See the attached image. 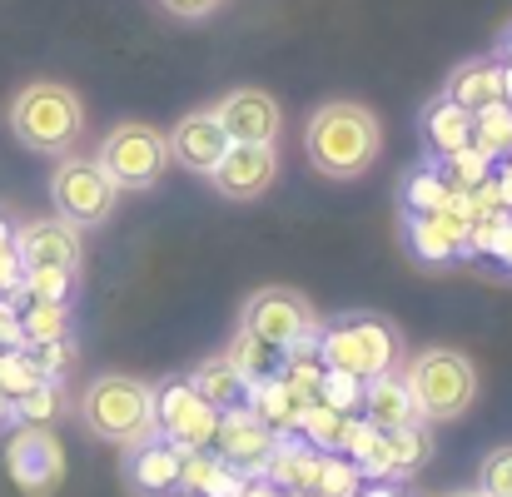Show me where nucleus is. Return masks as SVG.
I'll use <instances>...</instances> for the list:
<instances>
[{
    "label": "nucleus",
    "instance_id": "f257e3e1",
    "mask_svg": "<svg viewBox=\"0 0 512 497\" xmlns=\"http://www.w3.org/2000/svg\"><path fill=\"white\" fill-rule=\"evenodd\" d=\"M309 165L324 179H358L363 169L378 160L383 150V130L378 115L358 100H329L309 115Z\"/></svg>",
    "mask_w": 512,
    "mask_h": 497
},
{
    "label": "nucleus",
    "instance_id": "f03ea898",
    "mask_svg": "<svg viewBox=\"0 0 512 497\" xmlns=\"http://www.w3.org/2000/svg\"><path fill=\"white\" fill-rule=\"evenodd\" d=\"M80 423L95 438H105V443L135 448V443L160 433V423H155V388L130 378V373H100L80 393Z\"/></svg>",
    "mask_w": 512,
    "mask_h": 497
},
{
    "label": "nucleus",
    "instance_id": "7ed1b4c3",
    "mask_svg": "<svg viewBox=\"0 0 512 497\" xmlns=\"http://www.w3.org/2000/svg\"><path fill=\"white\" fill-rule=\"evenodd\" d=\"M10 135L35 150V155H70L80 130H85V105L70 85L55 80H30L15 100H10Z\"/></svg>",
    "mask_w": 512,
    "mask_h": 497
},
{
    "label": "nucleus",
    "instance_id": "20e7f679",
    "mask_svg": "<svg viewBox=\"0 0 512 497\" xmlns=\"http://www.w3.org/2000/svg\"><path fill=\"white\" fill-rule=\"evenodd\" d=\"M408 393H413V408H418V423H453L473 408L478 398V368L468 353L458 348H423L408 373H403Z\"/></svg>",
    "mask_w": 512,
    "mask_h": 497
},
{
    "label": "nucleus",
    "instance_id": "39448f33",
    "mask_svg": "<svg viewBox=\"0 0 512 497\" xmlns=\"http://www.w3.org/2000/svg\"><path fill=\"white\" fill-rule=\"evenodd\" d=\"M319 358L324 368L348 373V378H383L398 363V333L378 319H343L319 333Z\"/></svg>",
    "mask_w": 512,
    "mask_h": 497
},
{
    "label": "nucleus",
    "instance_id": "423d86ee",
    "mask_svg": "<svg viewBox=\"0 0 512 497\" xmlns=\"http://www.w3.org/2000/svg\"><path fill=\"white\" fill-rule=\"evenodd\" d=\"M239 329L254 333L259 343L289 353L299 343H319V314L304 294L294 289H259L249 294V304L239 309Z\"/></svg>",
    "mask_w": 512,
    "mask_h": 497
},
{
    "label": "nucleus",
    "instance_id": "0eeeda50",
    "mask_svg": "<svg viewBox=\"0 0 512 497\" xmlns=\"http://www.w3.org/2000/svg\"><path fill=\"white\" fill-rule=\"evenodd\" d=\"M165 165H170V140L145 120L115 125L100 145V169L115 179V189H150Z\"/></svg>",
    "mask_w": 512,
    "mask_h": 497
},
{
    "label": "nucleus",
    "instance_id": "6e6552de",
    "mask_svg": "<svg viewBox=\"0 0 512 497\" xmlns=\"http://www.w3.org/2000/svg\"><path fill=\"white\" fill-rule=\"evenodd\" d=\"M115 179L100 169V160H80V155H65L55 174H50V199H55V214L75 229L85 224H100L110 219L115 209Z\"/></svg>",
    "mask_w": 512,
    "mask_h": 497
},
{
    "label": "nucleus",
    "instance_id": "1a4fd4ad",
    "mask_svg": "<svg viewBox=\"0 0 512 497\" xmlns=\"http://www.w3.org/2000/svg\"><path fill=\"white\" fill-rule=\"evenodd\" d=\"M155 423H160V438H170L179 448H214V433H219V408L189 383V378H170L155 388Z\"/></svg>",
    "mask_w": 512,
    "mask_h": 497
},
{
    "label": "nucleus",
    "instance_id": "9d476101",
    "mask_svg": "<svg viewBox=\"0 0 512 497\" xmlns=\"http://www.w3.org/2000/svg\"><path fill=\"white\" fill-rule=\"evenodd\" d=\"M5 468H10V478H15L20 493L50 497L65 483V448H60V438H55L50 428L25 423V428L10 438V448H5Z\"/></svg>",
    "mask_w": 512,
    "mask_h": 497
},
{
    "label": "nucleus",
    "instance_id": "9b49d317",
    "mask_svg": "<svg viewBox=\"0 0 512 497\" xmlns=\"http://www.w3.org/2000/svg\"><path fill=\"white\" fill-rule=\"evenodd\" d=\"M274 443H279V433L254 413V408H224L219 413V433H214V453H219V463L224 468H234V473H244V478H264V468H269V458H274Z\"/></svg>",
    "mask_w": 512,
    "mask_h": 497
},
{
    "label": "nucleus",
    "instance_id": "f8f14e48",
    "mask_svg": "<svg viewBox=\"0 0 512 497\" xmlns=\"http://www.w3.org/2000/svg\"><path fill=\"white\" fill-rule=\"evenodd\" d=\"M214 120L224 125L229 145H274L279 130H284V110L269 90H229L219 105H214Z\"/></svg>",
    "mask_w": 512,
    "mask_h": 497
},
{
    "label": "nucleus",
    "instance_id": "ddd939ff",
    "mask_svg": "<svg viewBox=\"0 0 512 497\" xmlns=\"http://www.w3.org/2000/svg\"><path fill=\"white\" fill-rule=\"evenodd\" d=\"M15 259L20 269H80V229L65 219H35L15 229Z\"/></svg>",
    "mask_w": 512,
    "mask_h": 497
},
{
    "label": "nucleus",
    "instance_id": "4468645a",
    "mask_svg": "<svg viewBox=\"0 0 512 497\" xmlns=\"http://www.w3.org/2000/svg\"><path fill=\"white\" fill-rule=\"evenodd\" d=\"M184 453L189 448H179V443L160 438V433L135 443L130 458H125V483L140 497H174L179 493V473H184Z\"/></svg>",
    "mask_w": 512,
    "mask_h": 497
},
{
    "label": "nucleus",
    "instance_id": "2eb2a0df",
    "mask_svg": "<svg viewBox=\"0 0 512 497\" xmlns=\"http://www.w3.org/2000/svg\"><path fill=\"white\" fill-rule=\"evenodd\" d=\"M165 140H170V160H179L189 174H204V179H209V174L219 169V160L229 155V135H224V125L214 120V110L184 115Z\"/></svg>",
    "mask_w": 512,
    "mask_h": 497
},
{
    "label": "nucleus",
    "instance_id": "dca6fc26",
    "mask_svg": "<svg viewBox=\"0 0 512 497\" xmlns=\"http://www.w3.org/2000/svg\"><path fill=\"white\" fill-rule=\"evenodd\" d=\"M274 174H279L274 145H229V155L219 160L209 179L224 199H259L274 184Z\"/></svg>",
    "mask_w": 512,
    "mask_h": 497
},
{
    "label": "nucleus",
    "instance_id": "f3484780",
    "mask_svg": "<svg viewBox=\"0 0 512 497\" xmlns=\"http://www.w3.org/2000/svg\"><path fill=\"white\" fill-rule=\"evenodd\" d=\"M319 473H324V453L309 438H279L264 468V478L279 493H319Z\"/></svg>",
    "mask_w": 512,
    "mask_h": 497
},
{
    "label": "nucleus",
    "instance_id": "a211bd4d",
    "mask_svg": "<svg viewBox=\"0 0 512 497\" xmlns=\"http://www.w3.org/2000/svg\"><path fill=\"white\" fill-rule=\"evenodd\" d=\"M363 418L378 428V433H393V428H408L418 423V408H413V393L398 373H383V378H368L363 383Z\"/></svg>",
    "mask_w": 512,
    "mask_h": 497
},
{
    "label": "nucleus",
    "instance_id": "6ab92c4d",
    "mask_svg": "<svg viewBox=\"0 0 512 497\" xmlns=\"http://www.w3.org/2000/svg\"><path fill=\"white\" fill-rule=\"evenodd\" d=\"M443 100L463 105L468 115L498 105L503 100V60H468V65H458L448 75V85H443Z\"/></svg>",
    "mask_w": 512,
    "mask_h": 497
},
{
    "label": "nucleus",
    "instance_id": "aec40b11",
    "mask_svg": "<svg viewBox=\"0 0 512 497\" xmlns=\"http://www.w3.org/2000/svg\"><path fill=\"white\" fill-rule=\"evenodd\" d=\"M423 135H428V150L438 160H448V155L473 145V115L463 105H453V100H433L428 115H423Z\"/></svg>",
    "mask_w": 512,
    "mask_h": 497
},
{
    "label": "nucleus",
    "instance_id": "412c9836",
    "mask_svg": "<svg viewBox=\"0 0 512 497\" xmlns=\"http://www.w3.org/2000/svg\"><path fill=\"white\" fill-rule=\"evenodd\" d=\"M249 408H254L274 433H289V428H299V413H304L309 403H299V398L284 388V378L274 373V378H264V383H249Z\"/></svg>",
    "mask_w": 512,
    "mask_h": 497
},
{
    "label": "nucleus",
    "instance_id": "4be33fe9",
    "mask_svg": "<svg viewBox=\"0 0 512 497\" xmlns=\"http://www.w3.org/2000/svg\"><path fill=\"white\" fill-rule=\"evenodd\" d=\"M189 383H194L219 413H224V408H239V398L249 393V383H244V373L229 363V353H224V358H204V363L194 368Z\"/></svg>",
    "mask_w": 512,
    "mask_h": 497
},
{
    "label": "nucleus",
    "instance_id": "5701e85b",
    "mask_svg": "<svg viewBox=\"0 0 512 497\" xmlns=\"http://www.w3.org/2000/svg\"><path fill=\"white\" fill-rule=\"evenodd\" d=\"M473 150H483L488 160H508L512 155V105L498 100L488 110L473 115Z\"/></svg>",
    "mask_w": 512,
    "mask_h": 497
},
{
    "label": "nucleus",
    "instance_id": "b1692460",
    "mask_svg": "<svg viewBox=\"0 0 512 497\" xmlns=\"http://www.w3.org/2000/svg\"><path fill=\"white\" fill-rule=\"evenodd\" d=\"M299 433H304L319 453H339L343 433H348V413H339V408H329V403L314 398V403L299 413Z\"/></svg>",
    "mask_w": 512,
    "mask_h": 497
},
{
    "label": "nucleus",
    "instance_id": "393cba45",
    "mask_svg": "<svg viewBox=\"0 0 512 497\" xmlns=\"http://www.w3.org/2000/svg\"><path fill=\"white\" fill-rule=\"evenodd\" d=\"M458 194L448 189V179L438 174V169H413L408 179H403V204H408V214H438V209H448Z\"/></svg>",
    "mask_w": 512,
    "mask_h": 497
},
{
    "label": "nucleus",
    "instance_id": "a878e982",
    "mask_svg": "<svg viewBox=\"0 0 512 497\" xmlns=\"http://www.w3.org/2000/svg\"><path fill=\"white\" fill-rule=\"evenodd\" d=\"M279 348H269V343H259L254 333L239 329V338H234V348H229V363L244 373V383H264V378H274L279 373Z\"/></svg>",
    "mask_w": 512,
    "mask_h": 497
},
{
    "label": "nucleus",
    "instance_id": "bb28decb",
    "mask_svg": "<svg viewBox=\"0 0 512 497\" xmlns=\"http://www.w3.org/2000/svg\"><path fill=\"white\" fill-rule=\"evenodd\" d=\"M488 169H493V160H488L483 150H473V145H468V150L448 155L438 174L448 179V189H453V194H473V189H478V184L488 179Z\"/></svg>",
    "mask_w": 512,
    "mask_h": 497
},
{
    "label": "nucleus",
    "instance_id": "cd10ccee",
    "mask_svg": "<svg viewBox=\"0 0 512 497\" xmlns=\"http://www.w3.org/2000/svg\"><path fill=\"white\" fill-rule=\"evenodd\" d=\"M423 453H428V438H423V428H418V423H408V428H393V433H388L393 478H408V473L423 463Z\"/></svg>",
    "mask_w": 512,
    "mask_h": 497
},
{
    "label": "nucleus",
    "instance_id": "c85d7f7f",
    "mask_svg": "<svg viewBox=\"0 0 512 497\" xmlns=\"http://www.w3.org/2000/svg\"><path fill=\"white\" fill-rule=\"evenodd\" d=\"M224 473V463H219V453H209V448H194V453H184V473H179V493L184 497H204L209 493V483Z\"/></svg>",
    "mask_w": 512,
    "mask_h": 497
},
{
    "label": "nucleus",
    "instance_id": "c756f323",
    "mask_svg": "<svg viewBox=\"0 0 512 497\" xmlns=\"http://www.w3.org/2000/svg\"><path fill=\"white\" fill-rule=\"evenodd\" d=\"M20 333H25L30 348L65 338V304H30V314L20 319Z\"/></svg>",
    "mask_w": 512,
    "mask_h": 497
},
{
    "label": "nucleus",
    "instance_id": "7c9ffc66",
    "mask_svg": "<svg viewBox=\"0 0 512 497\" xmlns=\"http://www.w3.org/2000/svg\"><path fill=\"white\" fill-rule=\"evenodd\" d=\"M70 279H75V274H65V269H25L20 289H25L35 304H65V299H70Z\"/></svg>",
    "mask_w": 512,
    "mask_h": 497
},
{
    "label": "nucleus",
    "instance_id": "2f4dec72",
    "mask_svg": "<svg viewBox=\"0 0 512 497\" xmlns=\"http://www.w3.org/2000/svg\"><path fill=\"white\" fill-rule=\"evenodd\" d=\"M363 493V473L358 463H343L324 453V473H319V497H358Z\"/></svg>",
    "mask_w": 512,
    "mask_h": 497
},
{
    "label": "nucleus",
    "instance_id": "473e14b6",
    "mask_svg": "<svg viewBox=\"0 0 512 497\" xmlns=\"http://www.w3.org/2000/svg\"><path fill=\"white\" fill-rule=\"evenodd\" d=\"M319 403L339 408V413H353L363 403V378H348V373H334L324 368V383H319Z\"/></svg>",
    "mask_w": 512,
    "mask_h": 497
},
{
    "label": "nucleus",
    "instance_id": "72a5a7b5",
    "mask_svg": "<svg viewBox=\"0 0 512 497\" xmlns=\"http://www.w3.org/2000/svg\"><path fill=\"white\" fill-rule=\"evenodd\" d=\"M478 493L488 497H512V448H493L478 468Z\"/></svg>",
    "mask_w": 512,
    "mask_h": 497
},
{
    "label": "nucleus",
    "instance_id": "f704fd0d",
    "mask_svg": "<svg viewBox=\"0 0 512 497\" xmlns=\"http://www.w3.org/2000/svg\"><path fill=\"white\" fill-rule=\"evenodd\" d=\"M55 408H60V393H55V383H50V378L15 398V413H20L25 423H40V428H45V418H55Z\"/></svg>",
    "mask_w": 512,
    "mask_h": 497
},
{
    "label": "nucleus",
    "instance_id": "c9c22d12",
    "mask_svg": "<svg viewBox=\"0 0 512 497\" xmlns=\"http://www.w3.org/2000/svg\"><path fill=\"white\" fill-rule=\"evenodd\" d=\"M165 10H170L174 20H209L224 0H160Z\"/></svg>",
    "mask_w": 512,
    "mask_h": 497
},
{
    "label": "nucleus",
    "instance_id": "e433bc0d",
    "mask_svg": "<svg viewBox=\"0 0 512 497\" xmlns=\"http://www.w3.org/2000/svg\"><path fill=\"white\" fill-rule=\"evenodd\" d=\"M20 279H25V269H20L15 249H10V254H0V294H15V289H20Z\"/></svg>",
    "mask_w": 512,
    "mask_h": 497
},
{
    "label": "nucleus",
    "instance_id": "4c0bfd02",
    "mask_svg": "<svg viewBox=\"0 0 512 497\" xmlns=\"http://www.w3.org/2000/svg\"><path fill=\"white\" fill-rule=\"evenodd\" d=\"M0 343H25L20 319H15V309H10V304H0Z\"/></svg>",
    "mask_w": 512,
    "mask_h": 497
},
{
    "label": "nucleus",
    "instance_id": "58836bf2",
    "mask_svg": "<svg viewBox=\"0 0 512 497\" xmlns=\"http://www.w3.org/2000/svg\"><path fill=\"white\" fill-rule=\"evenodd\" d=\"M239 497H284V493H279V488H274L269 478H249V483H244V493H239Z\"/></svg>",
    "mask_w": 512,
    "mask_h": 497
},
{
    "label": "nucleus",
    "instance_id": "ea45409f",
    "mask_svg": "<svg viewBox=\"0 0 512 497\" xmlns=\"http://www.w3.org/2000/svg\"><path fill=\"white\" fill-rule=\"evenodd\" d=\"M493 254H498V259H503V264H508V269H512V219H508V224H503V234H498V244H493Z\"/></svg>",
    "mask_w": 512,
    "mask_h": 497
},
{
    "label": "nucleus",
    "instance_id": "a19ab883",
    "mask_svg": "<svg viewBox=\"0 0 512 497\" xmlns=\"http://www.w3.org/2000/svg\"><path fill=\"white\" fill-rule=\"evenodd\" d=\"M358 497H403L398 488H388V483H373V488H363Z\"/></svg>",
    "mask_w": 512,
    "mask_h": 497
},
{
    "label": "nucleus",
    "instance_id": "79ce46f5",
    "mask_svg": "<svg viewBox=\"0 0 512 497\" xmlns=\"http://www.w3.org/2000/svg\"><path fill=\"white\" fill-rule=\"evenodd\" d=\"M10 249H15V229L0 219V254H10Z\"/></svg>",
    "mask_w": 512,
    "mask_h": 497
},
{
    "label": "nucleus",
    "instance_id": "37998d69",
    "mask_svg": "<svg viewBox=\"0 0 512 497\" xmlns=\"http://www.w3.org/2000/svg\"><path fill=\"white\" fill-rule=\"evenodd\" d=\"M15 418V398L10 393H0V423H10Z\"/></svg>",
    "mask_w": 512,
    "mask_h": 497
},
{
    "label": "nucleus",
    "instance_id": "c03bdc74",
    "mask_svg": "<svg viewBox=\"0 0 512 497\" xmlns=\"http://www.w3.org/2000/svg\"><path fill=\"white\" fill-rule=\"evenodd\" d=\"M503 100L512 105V65H503Z\"/></svg>",
    "mask_w": 512,
    "mask_h": 497
},
{
    "label": "nucleus",
    "instance_id": "a18cd8bd",
    "mask_svg": "<svg viewBox=\"0 0 512 497\" xmlns=\"http://www.w3.org/2000/svg\"><path fill=\"white\" fill-rule=\"evenodd\" d=\"M498 50H503V60L512 65V25H508V35H503V45H498Z\"/></svg>",
    "mask_w": 512,
    "mask_h": 497
},
{
    "label": "nucleus",
    "instance_id": "49530a36",
    "mask_svg": "<svg viewBox=\"0 0 512 497\" xmlns=\"http://www.w3.org/2000/svg\"><path fill=\"white\" fill-rule=\"evenodd\" d=\"M448 497H488V493H478V488H463V493H448Z\"/></svg>",
    "mask_w": 512,
    "mask_h": 497
},
{
    "label": "nucleus",
    "instance_id": "de8ad7c7",
    "mask_svg": "<svg viewBox=\"0 0 512 497\" xmlns=\"http://www.w3.org/2000/svg\"><path fill=\"white\" fill-rule=\"evenodd\" d=\"M284 497H319V493H284Z\"/></svg>",
    "mask_w": 512,
    "mask_h": 497
}]
</instances>
